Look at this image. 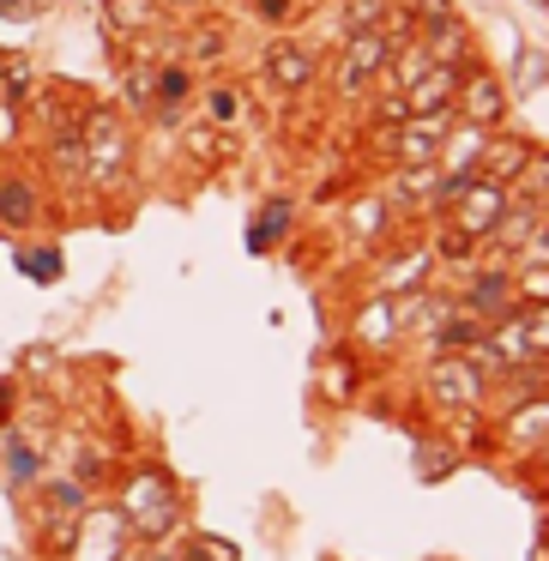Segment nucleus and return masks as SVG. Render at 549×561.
Here are the masks:
<instances>
[{"mask_svg":"<svg viewBox=\"0 0 549 561\" xmlns=\"http://www.w3.org/2000/svg\"><path fill=\"white\" fill-rule=\"evenodd\" d=\"M79 139H85V187H98V194L122 187L127 163H134V134H127L122 115H115L110 103H85Z\"/></svg>","mask_w":549,"mask_h":561,"instance_id":"obj_1","label":"nucleus"},{"mask_svg":"<svg viewBox=\"0 0 549 561\" xmlns=\"http://www.w3.org/2000/svg\"><path fill=\"white\" fill-rule=\"evenodd\" d=\"M387 55H392V43L380 37V31H344V37H339V61H332V91H339L344 103H356L380 79Z\"/></svg>","mask_w":549,"mask_h":561,"instance_id":"obj_2","label":"nucleus"},{"mask_svg":"<svg viewBox=\"0 0 549 561\" xmlns=\"http://www.w3.org/2000/svg\"><path fill=\"white\" fill-rule=\"evenodd\" d=\"M453 302H459V308H471V314L483 320V327L507 320L513 308H519V302H513V266H507L501 254H489V248H483V260L471 266V278H465V290L453 296Z\"/></svg>","mask_w":549,"mask_h":561,"instance_id":"obj_3","label":"nucleus"},{"mask_svg":"<svg viewBox=\"0 0 549 561\" xmlns=\"http://www.w3.org/2000/svg\"><path fill=\"white\" fill-rule=\"evenodd\" d=\"M423 399H428V411H435V416H447V411H465V404H483L489 387H483V375H477L465 356H428Z\"/></svg>","mask_w":549,"mask_h":561,"instance_id":"obj_4","label":"nucleus"},{"mask_svg":"<svg viewBox=\"0 0 549 561\" xmlns=\"http://www.w3.org/2000/svg\"><path fill=\"white\" fill-rule=\"evenodd\" d=\"M507 103H513V91L501 85L483 61H471V67H465V79H459V98H453V115L471 122V127H483V134H495V127L507 122Z\"/></svg>","mask_w":549,"mask_h":561,"instance_id":"obj_5","label":"nucleus"},{"mask_svg":"<svg viewBox=\"0 0 549 561\" xmlns=\"http://www.w3.org/2000/svg\"><path fill=\"white\" fill-rule=\"evenodd\" d=\"M127 543H134V531H127L122 507H85L73 519V549L61 561H115Z\"/></svg>","mask_w":549,"mask_h":561,"instance_id":"obj_6","label":"nucleus"},{"mask_svg":"<svg viewBox=\"0 0 549 561\" xmlns=\"http://www.w3.org/2000/svg\"><path fill=\"white\" fill-rule=\"evenodd\" d=\"M399 308H392V296H380V290H368L363 302H356V314H351V351L356 356H392L399 351Z\"/></svg>","mask_w":549,"mask_h":561,"instance_id":"obj_7","label":"nucleus"},{"mask_svg":"<svg viewBox=\"0 0 549 561\" xmlns=\"http://www.w3.org/2000/svg\"><path fill=\"white\" fill-rule=\"evenodd\" d=\"M260 67H266V85L284 91V98H302V91L320 79V55L308 49V43H296V37H272L266 55H260Z\"/></svg>","mask_w":549,"mask_h":561,"instance_id":"obj_8","label":"nucleus"},{"mask_svg":"<svg viewBox=\"0 0 549 561\" xmlns=\"http://www.w3.org/2000/svg\"><path fill=\"white\" fill-rule=\"evenodd\" d=\"M428 278H435V248H428V236H423V242H399V248H387V260L375 266V284H368V290H380V296H404V290H423Z\"/></svg>","mask_w":549,"mask_h":561,"instance_id":"obj_9","label":"nucleus"},{"mask_svg":"<svg viewBox=\"0 0 549 561\" xmlns=\"http://www.w3.org/2000/svg\"><path fill=\"white\" fill-rule=\"evenodd\" d=\"M489 435H501L507 453H544L549 447V392H531V399L507 404Z\"/></svg>","mask_w":549,"mask_h":561,"instance_id":"obj_10","label":"nucleus"},{"mask_svg":"<svg viewBox=\"0 0 549 561\" xmlns=\"http://www.w3.org/2000/svg\"><path fill=\"white\" fill-rule=\"evenodd\" d=\"M441 187V163H392L387 182H380V199L392 206V218H428V194Z\"/></svg>","mask_w":549,"mask_h":561,"instance_id":"obj_11","label":"nucleus"},{"mask_svg":"<svg viewBox=\"0 0 549 561\" xmlns=\"http://www.w3.org/2000/svg\"><path fill=\"white\" fill-rule=\"evenodd\" d=\"M501 211H507V187L489 182V175H471V182H465V194H459V206H453L447 218L459 224L465 236H477V242H483V236L495 230Z\"/></svg>","mask_w":549,"mask_h":561,"instance_id":"obj_12","label":"nucleus"},{"mask_svg":"<svg viewBox=\"0 0 549 561\" xmlns=\"http://www.w3.org/2000/svg\"><path fill=\"white\" fill-rule=\"evenodd\" d=\"M344 236H351L356 248H375V254L399 248L392 242V206L380 199V187L375 194H351V206H344Z\"/></svg>","mask_w":549,"mask_h":561,"instance_id":"obj_13","label":"nucleus"},{"mask_svg":"<svg viewBox=\"0 0 549 561\" xmlns=\"http://www.w3.org/2000/svg\"><path fill=\"white\" fill-rule=\"evenodd\" d=\"M465 67H471V61H435L423 79H411V85H404V110H411V115H441V110H453Z\"/></svg>","mask_w":549,"mask_h":561,"instance_id":"obj_14","label":"nucleus"},{"mask_svg":"<svg viewBox=\"0 0 549 561\" xmlns=\"http://www.w3.org/2000/svg\"><path fill=\"white\" fill-rule=\"evenodd\" d=\"M531 151H537V146H531L525 134H501V127H495V134L483 139V158H477V175H489V182L513 187V182L525 175V163H531Z\"/></svg>","mask_w":549,"mask_h":561,"instance_id":"obj_15","label":"nucleus"},{"mask_svg":"<svg viewBox=\"0 0 549 561\" xmlns=\"http://www.w3.org/2000/svg\"><path fill=\"white\" fill-rule=\"evenodd\" d=\"M43 224V194H37V182L31 175H0V230H13V236H25V230H37Z\"/></svg>","mask_w":549,"mask_h":561,"instance_id":"obj_16","label":"nucleus"},{"mask_svg":"<svg viewBox=\"0 0 549 561\" xmlns=\"http://www.w3.org/2000/svg\"><path fill=\"white\" fill-rule=\"evenodd\" d=\"M187 103H194V73H187V61L158 67V73H151V115L175 127V122H182Z\"/></svg>","mask_w":549,"mask_h":561,"instance_id":"obj_17","label":"nucleus"},{"mask_svg":"<svg viewBox=\"0 0 549 561\" xmlns=\"http://www.w3.org/2000/svg\"><path fill=\"white\" fill-rule=\"evenodd\" d=\"M423 339H428V356H459V351H471V344L483 339V320H477L471 308H459V302H453L447 314H441L435 327L423 332Z\"/></svg>","mask_w":549,"mask_h":561,"instance_id":"obj_18","label":"nucleus"},{"mask_svg":"<svg viewBox=\"0 0 549 561\" xmlns=\"http://www.w3.org/2000/svg\"><path fill=\"white\" fill-rule=\"evenodd\" d=\"M483 127H471V122H459L453 115V127H447V139H441V175H477V158H483Z\"/></svg>","mask_w":549,"mask_h":561,"instance_id":"obj_19","label":"nucleus"},{"mask_svg":"<svg viewBox=\"0 0 549 561\" xmlns=\"http://www.w3.org/2000/svg\"><path fill=\"white\" fill-rule=\"evenodd\" d=\"M49 170H55V182L73 194V187H85V139H79V127H61V134H49Z\"/></svg>","mask_w":549,"mask_h":561,"instance_id":"obj_20","label":"nucleus"},{"mask_svg":"<svg viewBox=\"0 0 549 561\" xmlns=\"http://www.w3.org/2000/svg\"><path fill=\"white\" fill-rule=\"evenodd\" d=\"M290 224H296V199H290V194H272L266 211L248 224V248H254V254H272V248L290 236Z\"/></svg>","mask_w":549,"mask_h":561,"instance_id":"obj_21","label":"nucleus"},{"mask_svg":"<svg viewBox=\"0 0 549 561\" xmlns=\"http://www.w3.org/2000/svg\"><path fill=\"white\" fill-rule=\"evenodd\" d=\"M428 248H435V266H465V272H471L477 260H483V242H477V236H465L453 218H435Z\"/></svg>","mask_w":549,"mask_h":561,"instance_id":"obj_22","label":"nucleus"},{"mask_svg":"<svg viewBox=\"0 0 549 561\" xmlns=\"http://www.w3.org/2000/svg\"><path fill=\"white\" fill-rule=\"evenodd\" d=\"M163 19V7L158 0H103V31H122V37H146L151 25Z\"/></svg>","mask_w":549,"mask_h":561,"instance_id":"obj_23","label":"nucleus"},{"mask_svg":"<svg viewBox=\"0 0 549 561\" xmlns=\"http://www.w3.org/2000/svg\"><path fill=\"white\" fill-rule=\"evenodd\" d=\"M37 501H43V519H79L91 507V489L79 477H49V483H37Z\"/></svg>","mask_w":549,"mask_h":561,"instance_id":"obj_24","label":"nucleus"},{"mask_svg":"<svg viewBox=\"0 0 549 561\" xmlns=\"http://www.w3.org/2000/svg\"><path fill=\"white\" fill-rule=\"evenodd\" d=\"M31 91H37V67L25 55H0V103L7 110H25Z\"/></svg>","mask_w":549,"mask_h":561,"instance_id":"obj_25","label":"nucleus"},{"mask_svg":"<svg viewBox=\"0 0 549 561\" xmlns=\"http://www.w3.org/2000/svg\"><path fill=\"white\" fill-rule=\"evenodd\" d=\"M0 465H7V483H13V489H37L43 483V453L31 447V440H19V435H7Z\"/></svg>","mask_w":549,"mask_h":561,"instance_id":"obj_26","label":"nucleus"},{"mask_svg":"<svg viewBox=\"0 0 549 561\" xmlns=\"http://www.w3.org/2000/svg\"><path fill=\"white\" fill-rule=\"evenodd\" d=\"M13 266L25 272L31 284H61V272H67V254L55 242H43V248H19L13 254Z\"/></svg>","mask_w":549,"mask_h":561,"instance_id":"obj_27","label":"nucleus"},{"mask_svg":"<svg viewBox=\"0 0 549 561\" xmlns=\"http://www.w3.org/2000/svg\"><path fill=\"white\" fill-rule=\"evenodd\" d=\"M224 25L218 19H206V13H194V31H187V61H199V67H211V61H224Z\"/></svg>","mask_w":549,"mask_h":561,"instance_id":"obj_28","label":"nucleus"},{"mask_svg":"<svg viewBox=\"0 0 549 561\" xmlns=\"http://www.w3.org/2000/svg\"><path fill=\"white\" fill-rule=\"evenodd\" d=\"M428 67H435V61H428V49H423V43H416V37H411V43H399V49H392V55H387V67H380V73H387V79H392V85H399V91H404V85H411V79H423V73H428Z\"/></svg>","mask_w":549,"mask_h":561,"instance_id":"obj_29","label":"nucleus"},{"mask_svg":"<svg viewBox=\"0 0 549 561\" xmlns=\"http://www.w3.org/2000/svg\"><path fill=\"white\" fill-rule=\"evenodd\" d=\"M320 392H327V404H344L356 392V351H351V344L320 368Z\"/></svg>","mask_w":549,"mask_h":561,"instance_id":"obj_30","label":"nucleus"},{"mask_svg":"<svg viewBox=\"0 0 549 561\" xmlns=\"http://www.w3.org/2000/svg\"><path fill=\"white\" fill-rule=\"evenodd\" d=\"M441 423H447V447H453V453H459V447H483V435H489L483 404H465V411H447Z\"/></svg>","mask_w":549,"mask_h":561,"instance_id":"obj_31","label":"nucleus"},{"mask_svg":"<svg viewBox=\"0 0 549 561\" xmlns=\"http://www.w3.org/2000/svg\"><path fill=\"white\" fill-rule=\"evenodd\" d=\"M182 146H187V158H194L199 163V170H211V163H224V158H230V146H236V139L230 134H224V127H194V134H187L182 139Z\"/></svg>","mask_w":549,"mask_h":561,"instance_id":"obj_32","label":"nucleus"},{"mask_svg":"<svg viewBox=\"0 0 549 561\" xmlns=\"http://www.w3.org/2000/svg\"><path fill=\"white\" fill-rule=\"evenodd\" d=\"M513 302L519 308H544L549 302V260H537V266H513Z\"/></svg>","mask_w":549,"mask_h":561,"instance_id":"obj_33","label":"nucleus"},{"mask_svg":"<svg viewBox=\"0 0 549 561\" xmlns=\"http://www.w3.org/2000/svg\"><path fill=\"white\" fill-rule=\"evenodd\" d=\"M175 561H236V543H224V537H206V531H182V549H175Z\"/></svg>","mask_w":549,"mask_h":561,"instance_id":"obj_34","label":"nucleus"},{"mask_svg":"<svg viewBox=\"0 0 549 561\" xmlns=\"http://www.w3.org/2000/svg\"><path fill=\"white\" fill-rule=\"evenodd\" d=\"M199 110H206L211 127H230L236 115H242V91H236V85H211V91H199Z\"/></svg>","mask_w":549,"mask_h":561,"instance_id":"obj_35","label":"nucleus"},{"mask_svg":"<svg viewBox=\"0 0 549 561\" xmlns=\"http://www.w3.org/2000/svg\"><path fill=\"white\" fill-rule=\"evenodd\" d=\"M392 0H339V31H375Z\"/></svg>","mask_w":549,"mask_h":561,"instance_id":"obj_36","label":"nucleus"},{"mask_svg":"<svg viewBox=\"0 0 549 561\" xmlns=\"http://www.w3.org/2000/svg\"><path fill=\"white\" fill-rule=\"evenodd\" d=\"M122 91H127V110H134V115H151V73H146V67H127Z\"/></svg>","mask_w":549,"mask_h":561,"instance_id":"obj_37","label":"nucleus"},{"mask_svg":"<svg viewBox=\"0 0 549 561\" xmlns=\"http://www.w3.org/2000/svg\"><path fill=\"white\" fill-rule=\"evenodd\" d=\"M248 13H254L260 25H290V19H296V0H248Z\"/></svg>","mask_w":549,"mask_h":561,"instance_id":"obj_38","label":"nucleus"},{"mask_svg":"<svg viewBox=\"0 0 549 561\" xmlns=\"http://www.w3.org/2000/svg\"><path fill=\"white\" fill-rule=\"evenodd\" d=\"M537 79H549V67H544V55L525 49V55H519V91H525V85H537Z\"/></svg>","mask_w":549,"mask_h":561,"instance_id":"obj_39","label":"nucleus"},{"mask_svg":"<svg viewBox=\"0 0 549 561\" xmlns=\"http://www.w3.org/2000/svg\"><path fill=\"white\" fill-rule=\"evenodd\" d=\"M13 399H19V387L13 380H0V428H7V416H13Z\"/></svg>","mask_w":549,"mask_h":561,"instance_id":"obj_40","label":"nucleus"},{"mask_svg":"<svg viewBox=\"0 0 549 561\" xmlns=\"http://www.w3.org/2000/svg\"><path fill=\"white\" fill-rule=\"evenodd\" d=\"M31 13H37L31 0H0V19H31Z\"/></svg>","mask_w":549,"mask_h":561,"instance_id":"obj_41","label":"nucleus"},{"mask_svg":"<svg viewBox=\"0 0 549 561\" xmlns=\"http://www.w3.org/2000/svg\"><path fill=\"white\" fill-rule=\"evenodd\" d=\"M163 13H206V0H158Z\"/></svg>","mask_w":549,"mask_h":561,"instance_id":"obj_42","label":"nucleus"},{"mask_svg":"<svg viewBox=\"0 0 549 561\" xmlns=\"http://www.w3.org/2000/svg\"><path fill=\"white\" fill-rule=\"evenodd\" d=\"M544 13H549V0H544Z\"/></svg>","mask_w":549,"mask_h":561,"instance_id":"obj_43","label":"nucleus"},{"mask_svg":"<svg viewBox=\"0 0 549 561\" xmlns=\"http://www.w3.org/2000/svg\"><path fill=\"white\" fill-rule=\"evenodd\" d=\"M544 459H549V447H544Z\"/></svg>","mask_w":549,"mask_h":561,"instance_id":"obj_44","label":"nucleus"}]
</instances>
